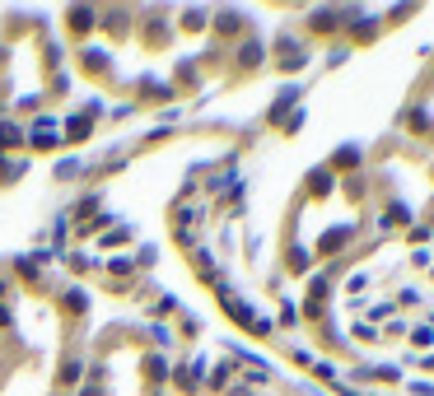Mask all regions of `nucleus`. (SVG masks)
Here are the masks:
<instances>
[{"label": "nucleus", "instance_id": "nucleus-1", "mask_svg": "<svg viewBox=\"0 0 434 396\" xmlns=\"http://www.w3.org/2000/svg\"><path fill=\"white\" fill-rule=\"evenodd\" d=\"M89 19H93V10H70V29H75V33H89Z\"/></svg>", "mask_w": 434, "mask_h": 396}, {"label": "nucleus", "instance_id": "nucleus-2", "mask_svg": "<svg viewBox=\"0 0 434 396\" xmlns=\"http://www.w3.org/2000/svg\"><path fill=\"white\" fill-rule=\"evenodd\" d=\"M0 145H19V126L15 122H0Z\"/></svg>", "mask_w": 434, "mask_h": 396}]
</instances>
